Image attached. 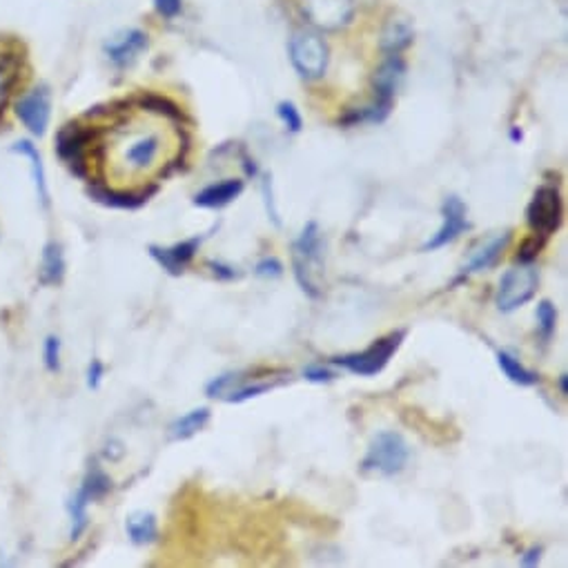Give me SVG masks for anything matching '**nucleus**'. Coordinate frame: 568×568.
<instances>
[{
	"instance_id": "1",
	"label": "nucleus",
	"mask_w": 568,
	"mask_h": 568,
	"mask_svg": "<svg viewBox=\"0 0 568 568\" xmlns=\"http://www.w3.org/2000/svg\"><path fill=\"white\" fill-rule=\"evenodd\" d=\"M321 232L315 222L305 226L299 239L292 243V275L299 288L311 299L321 296V288L315 281V275L324 273V252H321Z\"/></svg>"
},
{
	"instance_id": "2",
	"label": "nucleus",
	"mask_w": 568,
	"mask_h": 568,
	"mask_svg": "<svg viewBox=\"0 0 568 568\" xmlns=\"http://www.w3.org/2000/svg\"><path fill=\"white\" fill-rule=\"evenodd\" d=\"M411 459V446L404 434L395 430H383L373 437V442L362 459V470L377 477H392L406 468Z\"/></svg>"
},
{
	"instance_id": "3",
	"label": "nucleus",
	"mask_w": 568,
	"mask_h": 568,
	"mask_svg": "<svg viewBox=\"0 0 568 568\" xmlns=\"http://www.w3.org/2000/svg\"><path fill=\"white\" fill-rule=\"evenodd\" d=\"M404 339H406V330L390 332V335L377 339L370 348H366V351H362V353L335 357L330 362L341 366V368H345L348 373H353V375L375 377V375H379L388 366L392 355L400 351V345H402Z\"/></svg>"
},
{
	"instance_id": "4",
	"label": "nucleus",
	"mask_w": 568,
	"mask_h": 568,
	"mask_svg": "<svg viewBox=\"0 0 568 568\" xmlns=\"http://www.w3.org/2000/svg\"><path fill=\"white\" fill-rule=\"evenodd\" d=\"M290 61L301 78L317 80L328 70V48L319 34L296 31L290 38Z\"/></svg>"
},
{
	"instance_id": "5",
	"label": "nucleus",
	"mask_w": 568,
	"mask_h": 568,
	"mask_svg": "<svg viewBox=\"0 0 568 568\" xmlns=\"http://www.w3.org/2000/svg\"><path fill=\"white\" fill-rule=\"evenodd\" d=\"M538 283H540V275L533 264H519L506 270L495 294L497 308L502 313H513L521 308V305H527L535 296Z\"/></svg>"
},
{
	"instance_id": "6",
	"label": "nucleus",
	"mask_w": 568,
	"mask_h": 568,
	"mask_svg": "<svg viewBox=\"0 0 568 568\" xmlns=\"http://www.w3.org/2000/svg\"><path fill=\"white\" fill-rule=\"evenodd\" d=\"M564 218V201L555 186H540L527 207L529 228L548 239L555 230H559Z\"/></svg>"
},
{
	"instance_id": "7",
	"label": "nucleus",
	"mask_w": 568,
	"mask_h": 568,
	"mask_svg": "<svg viewBox=\"0 0 568 568\" xmlns=\"http://www.w3.org/2000/svg\"><path fill=\"white\" fill-rule=\"evenodd\" d=\"M94 141V129H85L76 123L65 125L59 137H56V152L59 156L72 167L76 177L85 179L87 177V163H85V152Z\"/></svg>"
},
{
	"instance_id": "8",
	"label": "nucleus",
	"mask_w": 568,
	"mask_h": 568,
	"mask_svg": "<svg viewBox=\"0 0 568 568\" xmlns=\"http://www.w3.org/2000/svg\"><path fill=\"white\" fill-rule=\"evenodd\" d=\"M468 210H466V203L459 199V197H446L444 205H442V216H444V224L442 228L437 230V235H432L426 243H424V252H434V250H440L449 243H453L459 235H464L470 224H468V218H466Z\"/></svg>"
},
{
	"instance_id": "9",
	"label": "nucleus",
	"mask_w": 568,
	"mask_h": 568,
	"mask_svg": "<svg viewBox=\"0 0 568 568\" xmlns=\"http://www.w3.org/2000/svg\"><path fill=\"white\" fill-rule=\"evenodd\" d=\"M50 110H52V101H50V90L46 85H40V87H36V90L27 92L16 103V116L23 121V125L34 137H42L48 132Z\"/></svg>"
},
{
	"instance_id": "10",
	"label": "nucleus",
	"mask_w": 568,
	"mask_h": 568,
	"mask_svg": "<svg viewBox=\"0 0 568 568\" xmlns=\"http://www.w3.org/2000/svg\"><path fill=\"white\" fill-rule=\"evenodd\" d=\"M303 14L321 29H339L353 18L351 0H303Z\"/></svg>"
},
{
	"instance_id": "11",
	"label": "nucleus",
	"mask_w": 568,
	"mask_h": 568,
	"mask_svg": "<svg viewBox=\"0 0 568 568\" xmlns=\"http://www.w3.org/2000/svg\"><path fill=\"white\" fill-rule=\"evenodd\" d=\"M203 237H192L186 239L181 243H174L172 248H161V245H150V256L156 261V264L172 277H181L186 273V268L192 264L199 245H201Z\"/></svg>"
},
{
	"instance_id": "12",
	"label": "nucleus",
	"mask_w": 568,
	"mask_h": 568,
	"mask_svg": "<svg viewBox=\"0 0 568 568\" xmlns=\"http://www.w3.org/2000/svg\"><path fill=\"white\" fill-rule=\"evenodd\" d=\"M148 48V36L139 29H127L108 40L105 52L110 61L118 67H127L137 61V56Z\"/></svg>"
},
{
	"instance_id": "13",
	"label": "nucleus",
	"mask_w": 568,
	"mask_h": 568,
	"mask_svg": "<svg viewBox=\"0 0 568 568\" xmlns=\"http://www.w3.org/2000/svg\"><path fill=\"white\" fill-rule=\"evenodd\" d=\"M156 192V186H150L148 190H139V192H125V190H108L101 186H92L87 188V194H90L92 201L112 207V210H139L143 207L150 197Z\"/></svg>"
},
{
	"instance_id": "14",
	"label": "nucleus",
	"mask_w": 568,
	"mask_h": 568,
	"mask_svg": "<svg viewBox=\"0 0 568 568\" xmlns=\"http://www.w3.org/2000/svg\"><path fill=\"white\" fill-rule=\"evenodd\" d=\"M508 243H510V232H504V235L493 237L489 243H484L477 252H472L470 261L462 268V275L484 273V270L495 268V266L500 264V258H502L504 250L508 248Z\"/></svg>"
},
{
	"instance_id": "15",
	"label": "nucleus",
	"mask_w": 568,
	"mask_h": 568,
	"mask_svg": "<svg viewBox=\"0 0 568 568\" xmlns=\"http://www.w3.org/2000/svg\"><path fill=\"white\" fill-rule=\"evenodd\" d=\"M243 192V181L239 179H226L222 184H212L207 188H203L197 197H194V205L197 207H205V210H218V207H226L232 201L239 199V194Z\"/></svg>"
},
{
	"instance_id": "16",
	"label": "nucleus",
	"mask_w": 568,
	"mask_h": 568,
	"mask_svg": "<svg viewBox=\"0 0 568 568\" xmlns=\"http://www.w3.org/2000/svg\"><path fill=\"white\" fill-rule=\"evenodd\" d=\"M65 277V256L63 248L56 241H50L42 248V261H40V273L38 279L42 286H59Z\"/></svg>"
},
{
	"instance_id": "17",
	"label": "nucleus",
	"mask_w": 568,
	"mask_h": 568,
	"mask_svg": "<svg viewBox=\"0 0 568 568\" xmlns=\"http://www.w3.org/2000/svg\"><path fill=\"white\" fill-rule=\"evenodd\" d=\"M159 152H161V139L156 135L139 137L125 150V165H129L132 169H146L156 161Z\"/></svg>"
},
{
	"instance_id": "18",
	"label": "nucleus",
	"mask_w": 568,
	"mask_h": 568,
	"mask_svg": "<svg viewBox=\"0 0 568 568\" xmlns=\"http://www.w3.org/2000/svg\"><path fill=\"white\" fill-rule=\"evenodd\" d=\"M125 531H127V538L132 540L137 546H146V544L156 542L159 523H156V517L152 513L139 510V513H132L127 517Z\"/></svg>"
},
{
	"instance_id": "19",
	"label": "nucleus",
	"mask_w": 568,
	"mask_h": 568,
	"mask_svg": "<svg viewBox=\"0 0 568 568\" xmlns=\"http://www.w3.org/2000/svg\"><path fill=\"white\" fill-rule=\"evenodd\" d=\"M413 42V27L406 18L388 21L381 34V50L386 54H402Z\"/></svg>"
},
{
	"instance_id": "20",
	"label": "nucleus",
	"mask_w": 568,
	"mask_h": 568,
	"mask_svg": "<svg viewBox=\"0 0 568 568\" xmlns=\"http://www.w3.org/2000/svg\"><path fill=\"white\" fill-rule=\"evenodd\" d=\"M207 421H210V411L194 408L169 426V440H174V442L190 440V437H194L197 432H201L207 426Z\"/></svg>"
},
{
	"instance_id": "21",
	"label": "nucleus",
	"mask_w": 568,
	"mask_h": 568,
	"mask_svg": "<svg viewBox=\"0 0 568 568\" xmlns=\"http://www.w3.org/2000/svg\"><path fill=\"white\" fill-rule=\"evenodd\" d=\"M14 152L27 156L31 161V177H34V184H36V192H38V199L42 205H50V192H48V181H46V167H42V159L36 150V146L31 141H18L14 146Z\"/></svg>"
},
{
	"instance_id": "22",
	"label": "nucleus",
	"mask_w": 568,
	"mask_h": 568,
	"mask_svg": "<svg viewBox=\"0 0 568 568\" xmlns=\"http://www.w3.org/2000/svg\"><path fill=\"white\" fill-rule=\"evenodd\" d=\"M80 491L85 493V497L90 500V502L103 500L112 491V479L99 464H92L90 470H87L85 479H83Z\"/></svg>"
},
{
	"instance_id": "23",
	"label": "nucleus",
	"mask_w": 568,
	"mask_h": 568,
	"mask_svg": "<svg viewBox=\"0 0 568 568\" xmlns=\"http://www.w3.org/2000/svg\"><path fill=\"white\" fill-rule=\"evenodd\" d=\"M497 366H500L502 373H504L513 383H517V386H535V383L540 381L538 373L529 370L527 366H521L519 359H515L513 355H508V353H504V351L497 353Z\"/></svg>"
},
{
	"instance_id": "24",
	"label": "nucleus",
	"mask_w": 568,
	"mask_h": 568,
	"mask_svg": "<svg viewBox=\"0 0 568 568\" xmlns=\"http://www.w3.org/2000/svg\"><path fill=\"white\" fill-rule=\"evenodd\" d=\"M18 80V63L12 59V54L0 56V114L5 112V105L12 97L14 85Z\"/></svg>"
},
{
	"instance_id": "25",
	"label": "nucleus",
	"mask_w": 568,
	"mask_h": 568,
	"mask_svg": "<svg viewBox=\"0 0 568 568\" xmlns=\"http://www.w3.org/2000/svg\"><path fill=\"white\" fill-rule=\"evenodd\" d=\"M92 502L85 497V493L78 489L76 495L70 500L67 504V510H70V517H72V531H70V540H78L85 529H87V506H90Z\"/></svg>"
},
{
	"instance_id": "26",
	"label": "nucleus",
	"mask_w": 568,
	"mask_h": 568,
	"mask_svg": "<svg viewBox=\"0 0 568 568\" xmlns=\"http://www.w3.org/2000/svg\"><path fill=\"white\" fill-rule=\"evenodd\" d=\"M141 108L161 116H167L172 121H184V112L179 110V105H174L169 99L156 97V94H146L141 97Z\"/></svg>"
},
{
	"instance_id": "27",
	"label": "nucleus",
	"mask_w": 568,
	"mask_h": 568,
	"mask_svg": "<svg viewBox=\"0 0 568 568\" xmlns=\"http://www.w3.org/2000/svg\"><path fill=\"white\" fill-rule=\"evenodd\" d=\"M555 328H557V308L548 299H544L538 305V330H540V337L544 341H551V337L555 335Z\"/></svg>"
},
{
	"instance_id": "28",
	"label": "nucleus",
	"mask_w": 568,
	"mask_h": 568,
	"mask_svg": "<svg viewBox=\"0 0 568 568\" xmlns=\"http://www.w3.org/2000/svg\"><path fill=\"white\" fill-rule=\"evenodd\" d=\"M273 388H277V383H270V381H266V383H252V386H241V388H232L224 400L230 402V404H243V402H248V400L266 395V392H270Z\"/></svg>"
},
{
	"instance_id": "29",
	"label": "nucleus",
	"mask_w": 568,
	"mask_h": 568,
	"mask_svg": "<svg viewBox=\"0 0 568 568\" xmlns=\"http://www.w3.org/2000/svg\"><path fill=\"white\" fill-rule=\"evenodd\" d=\"M544 243H546V239L540 237V235H533L529 239H523L519 250H517V256H515L517 264H535V258L540 256Z\"/></svg>"
},
{
	"instance_id": "30",
	"label": "nucleus",
	"mask_w": 568,
	"mask_h": 568,
	"mask_svg": "<svg viewBox=\"0 0 568 568\" xmlns=\"http://www.w3.org/2000/svg\"><path fill=\"white\" fill-rule=\"evenodd\" d=\"M241 379V375L239 373H228V375H222V377H214L210 383H207V388H205V392H207V397H212V400H224L226 395H228V392L237 386V381Z\"/></svg>"
},
{
	"instance_id": "31",
	"label": "nucleus",
	"mask_w": 568,
	"mask_h": 568,
	"mask_svg": "<svg viewBox=\"0 0 568 568\" xmlns=\"http://www.w3.org/2000/svg\"><path fill=\"white\" fill-rule=\"evenodd\" d=\"M277 114H279V118L283 121V125L290 129V132H301V127H303V118H301V114H299V110L294 108V103H290V101H283V103H279L277 105Z\"/></svg>"
},
{
	"instance_id": "32",
	"label": "nucleus",
	"mask_w": 568,
	"mask_h": 568,
	"mask_svg": "<svg viewBox=\"0 0 568 568\" xmlns=\"http://www.w3.org/2000/svg\"><path fill=\"white\" fill-rule=\"evenodd\" d=\"M42 357H46V366L50 373H59L61 370V341L59 337L50 335L46 339V348H42Z\"/></svg>"
},
{
	"instance_id": "33",
	"label": "nucleus",
	"mask_w": 568,
	"mask_h": 568,
	"mask_svg": "<svg viewBox=\"0 0 568 568\" xmlns=\"http://www.w3.org/2000/svg\"><path fill=\"white\" fill-rule=\"evenodd\" d=\"M254 273L258 277H264V279H277L283 275V264L277 258V256H266V258H261Z\"/></svg>"
},
{
	"instance_id": "34",
	"label": "nucleus",
	"mask_w": 568,
	"mask_h": 568,
	"mask_svg": "<svg viewBox=\"0 0 568 568\" xmlns=\"http://www.w3.org/2000/svg\"><path fill=\"white\" fill-rule=\"evenodd\" d=\"M207 268L212 270V275L216 279H222V281H235L241 277V273L237 268L226 266V264H222V261H207Z\"/></svg>"
},
{
	"instance_id": "35",
	"label": "nucleus",
	"mask_w": 568,
	"mask_h": 568,
	"mask_svg": "<svg viewBox=\"0 0 568 568\" xmlns=\"http://www.w3.org/2000/svg\"><path fill=\"white\" fill-rule=\"evenodd\" d=\"M337 375L330 370V368H326V366H308V368H305L303 370V379H308V381H313V383H328V381H332Z\"/></svg>"
},
{
	"instance_id": "36",
	"label": "nucleus",
	"mask_w": 568,
	"mask_h": 568,
	"mask_svg": "<svg viewBox=\"0 0 568 568\" xmlns=\"http://www.w3.org/2000/svg\"><path fill=\"white\" fill-rule=\"evenodd\" d=\"M103 375H105V366L99 359H92L90 368H87V386H90L92 390H97L101 386V381H103Z\"/></svg>"
},
{
	"instance_id": "37",
	"label": "nucleus",
	"mask_w": 568,
	"mask_h": 568,
	"mask_svg": "<svg viewBox=\"0 0 568 568\" xmlns=\"http://www.w3.org/2000/svg\"><path fill=\"white\" fill-rule=\"evenodd\" d=\"M264 197H266V210H268V216L273 218V224L281 226V218H279V212H277L275 199H273V181H270V177H266V181H264Z\"/></svg>"
},
{
	"instance_id": "38",
	"label": "nucleus",
	"mask_w": 568,
	"mask_h": 568,
	"mask_svg": "<svg viewBox=\"0 0 568 568\" xmlns=\"http://www.w3.org/2000/svg\"><path fill=\"white\" fill-rule=\"evenodd\" d=\"M154 3L159 14L165 18H174L181 12V0H154Z\"/></svg>"
},
{
	"instance_id": "39",
	"label": "nucleus",
	"mask_w": 568,
	"mask_h": 568,
	"mask_svg": "<svg viewBox=\"0 0 568 568\" xmlns=\"http://www.w3.org/2000/svg\"><path fill=\"white\" fill-rule=\"evenodd\" d=\"M540 559H542V548L533 546V548H529L527 553L521 555V566H538Z\"/></svg>"
},
{
	"instance_id": "40",
	"label": "nucleus",
	"mask_w": 568,
	"mask_h": 568,
	"mask_svg": "<svg viewBox=\"0 0 568 568\" xmlns=\"http://www.w3.org/2000/svg\"><path fill=\"white\" fill-rule=\"evenodd\" d=\"M123 446L118 444V442H110L108 444V449H105V457L110 459V462H116V459H121L123 457Z\"/></svg>"
},
{
	"instance_id": "41",
	"label": "nucleus",
	"mask_w": 568,
	"mask_h": 568,
	"mask_svg": "<svg viewBox=\"0 0 568 568\" xmlns=\"http://www.w3.org/2000/svg\"><path fill=\"white\" fill-rule=\"evenodd\" d=\"M568 375L564 373V375H559V390H561V395H568Z\"/></svg>"
},
{
	"instance_id": "42",
	"label": "nucleus",
	"mask_w": 568,
	"mask_h": 568,
	"mask_svg": "<svg viewBox=\"0 0 568 568\" xmlns=\"http://www.w3.org/2000/svg\"><path fill=\"white\" fill-rule=\"evenodd\" d=\"M510 139H513V141H521V132H517V129H513V132H510Z\"/></svg>"
}]
</instances>
